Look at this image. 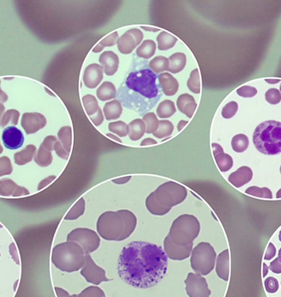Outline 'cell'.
Listing matches in <instances>:
<instances>
[{
  "instance_id": "8fae6325",
  "label": "cell",
  "mask_w": 281,
  "mask_h": 297,
  "mask_svg": "<svg viewBox=\"0 0 281 297\" xmlns=\"http://www.w3.org/2000/svg\"><path fill=\"white\" fill-rule=\"evenodd\" d=\"M81 275L86 279L87 282L95 285H99L101 282L110 281V279L106 276L105 270L98 266L89 253L85 254V263L83 266Z\"/></svg>"
},
{
  "instance_id": "74e56055",
  "label": "cell",
  "mask_w": 281,
  "mask_h": 297,
  "mask_svg": "<svg viewBox=\"0 0 281 297\" xmlns=\"http://www.w3.org/2000/svg\"><path fill=\"white\" fill-rule=\"evenodd\" d=\"M109 130L113 134H116L117 136L120 138H124L128 136L129 133L128 125L124 121H115V122L109 123Z\"/></svg>"
},
{
  "instance_id": "7402d4cb",
  "label": "cell",
  "mask_w": 281,
  "mask_h": 297,
  "mask_svg": "<svg viewBox=\"0 0 281 297\" xmlns=\"http://www.w3.org/2000/svg\"><path fill=\"white\" fill-rule=\"evenodd\" d=\"M216 272L218 278L228 281L230 276V253L228 249L218 254L216 260Z\"/></svg>"
},
{
  "instance_id": "603a6c76",
  "label": "cell",
  "mask_w": 281,
  "mask_h": 297,
  "mask_svg": "<svg viewBox=\"0 0 281 297\" xmlns=\"http://www.w3.org/2000/svg\"><path fill=\"white\" fill-rule=\"evenodd\" d=\"M103 113L107 120L119 119L122 114V105L120 100H113L107 102L103 107Z\"/></svg>"
},
{
  "instance_id": "1f68e13d",
  "label": "cell",
  "mask_w": 281,
  "mask_h": 297,
  "mask_svg": "<svg viewBox=\"0 0 281 297\" xmlns=\"http://www.w3.org/2000/svg\"><path fill=\"white\" fill-rule=\"evenodd\" d=\"M174 131V125L170 122L169 120H159V126H158V130L154 132L153 135L157 138H167L172 134Z\"/></svg>"
},
{
  "instance_id": "ba28073f",
  "label": "cell",
  "mask_w": 281,
  "mask_h": 297,
  "mask_svg": "<svg viewBox=\"0 0 281 297\" xmlns=\"http://www.w3.org/2000/svg\"><path fill=\"white\" fill-rule=\"evenodd\" d=\"M156 200L166 209H171L182 203L187 196L186 187L176 182H168L162 184L153 192Z\"/></svg>"
},
{
  "instance_id": "4fadbf2b",
  "label": "cell",
  "mask_w": 281,
  "mask_h": 297,
  "mask_svg": "<svg viewBox=\"0 0 281 297\" xmlns=\"http://www.w3.org/2000/svg\"><path fill=\"white\" fill-rule=\"evenodd\" d=\"M193 246H187V247H180L175 244L170 240L169 235H167L164 242V251H165L166 256L168 259L172 260H184L191 256Z\"/></svg>"
},
{
  "instance_id": "c3c4849f",
  "label": "cell",
  "mask_w": 281,
  "mask_h": 297,
  "mask_svg": "<svg viewBox=\"0 0 281 297\" xmlns=\"http://www.w3.org/2000/svg\"><path fill=\"white\" fill-rule=\"evenodd\" d=\"M276 254V248L274 247L273 243H269L267 249H266V253H265V256H264V260H272Z\"/></svg>"
},
{
  "instance_id": "cb8c5ba5",
  "label": "cell",
  "mask_w": 281,
  "mask_h": 297,
  "mask_svg": "<svg viewBox=\"0 0 281 297\" xmlns=\"http://www.w3.org/2000/svg\"><path fill=\"white\" fill-rule=\"evenodd\" d=\"M168 71L171 73H179L183 70L187 63V57L183 52H176L169 58Z\"/></svg>"
},
{
  "instance_id": "60d3db41",
  "label": "cell",
  "mask_w": 281,
  "mask_h": 297,
  "mask_svg": "<svg viewBox=\"0 0 281 297\" xmlns=\"http://www.w3.org/2000/svg\"><path fill=\"white\" fill-rule=\"evenodd\" d=\"M78 297H106L103 290L98 286H90L83 290Z\"/></svg>"
},
{
  "instance_id": "94428289",
  "label": "cell",
  "mask_w": 281,
  "mask_h": 297,
  "mask_svg": "<svg viewBox=\"0 0 281 297\" xmlns=\"http://www.w3.org/2000/svg\"><path fill=\"white\" fill-rule=\"evenodd\" d=\"M78 297V296H76V295H74V296H72V297Z\"/></svg>"
},
{
  "instance_id": "7c38bea8",
  "label": "cell",
  "mask_w": 281,
  "mask_h": 297,
  "mask_svg": "<svg viewBox=\"0 0 281 297\" xmlns=\"http://www.w3.org/2000/svg\"><path fill=\"white\" fill-rule=\"evenodd\" d=\"M144 34L139 29H131L124 33L117 41L118 50L122 54H130L143 41Z\"/></svg>"
},
{
  "instance_id": "5bb4252c",
  "label": "cell",
  "mask_w": 281,
  "mask_h": 297,
  "mask_svg": "<svg viewBox=\"0 0 281 297\" xmlns=\"http://www.w3.org/2000/svg\"><path fill=\"white\" fill-rule=\"evenodd\" d=\"M2 142L5 148L14 150L23 146L24 144V136L17 127L10 126L6 127L2 132Z\"/></svg>"
},
{
  "instance_id": "be15d7a7",
  "label": "cell",
  "mask_w": 281,
  "mask_h": 297,
  "mask_svg": "<svg viewBox=\"0 0 281 297\" xmlns=\"http://www.w3.org/2000/svg\"></svg>"
},
{
  "instance_id": "9a60e30c",
  "label": "cell",
  "mask_w": 281,
  "mask_h": 297,
  "mask_svg": "<svg viewBox=\"0 0 281 297\" xmlns=\"http://www.w3.org/2000/svg\"><path fill=\"white\" fill-rule=\"evenodd\" d=\"M83 82L88 88L98 87L103 79V67L99 64H90L83 73Z\"/></svg>"
},
{
  "instance_id": "ee69618b",
  "label": "cell",
  "mask_w": 281,
  "mask_h": 297,
  "mask_svg": "<svg viewBox=\"0 0 281 297\" xmlns=\"http://www.w3.org/2000/svg\"><path fill=\"white\" fill-rule=\"evenodd\" d=\"M236 93L238 96L244 98H251L257 94V89L252 86L244 85L236 89Z\"/></svg>"
},
{
  "instance_id": "bcb514c9",
  "label": "cell",
  "mask_w": 281,
  "mask_h": 297,
  "mask_svg": "<svg viewBox=\"0 0 281 297\" xmlns=\"http://www.w3.org/2000/svg\"><path fill=\"white\" fill-rule=\"evenodd\" d=\"M90 119L96 127H99L100 125H101L104 120V116H103V113L101 111V108L98 110L96 115L90 116Z\"/></svg>"
},
{
  "instance_id": "3957f363",
  "label": "cell",
  "mask_w": 281,
  "mask_h": 297,
  "mask_svg": "<svg viewBox=\"0 0 281 297\" xmlns=\"http://www.w3.org/2000/svg\"><path fill=\"white\" fill-rule=\"evenodd\" d=\"M199 231L200 223L197 217L189 214H183L174 220L168 235L176 245L187 247L194 244V241L198 237Z\"/></svg>"
},
{
  "instance_id": "4316f807",
  "label": "cell",
  "mask_w": 281,
  "mask_h": 297,
  "mask_svg": "<svg viewBox=\"0 0 281 297\" xmlns=\"http://www.w3.org/2000/svg\"><path fill=\"white\" fill-rule=\"evenodd\" d=\"M157 49V44L152 40H146L139 45L138 49L136 50V54L139 58H143L148 60L151 57H153Z\"/></svg>"
},
{
  "instance_id": "e575fe53",
  "label": "cell",
  "mask_w": 281,
  "mask_h": 297,
  "mask_svg": "<svg viewBox=\"0 0 281 297\" xmlns=\"http://www.w3.org/2000/svg\"><path fill=\"white\" fill-rule=\"evenodd\" d=\"M83 103L85 108L87 115L90 117L96 115L98 110L100 109L97 98L92 95H86L83 97Z\"/></svg>"
},
{
  "instance_id": "52a82bcc",
  "label": "cell",
  "mask_w": 281,
  "mask_h": 297,
  "mask_svg": "<svg viewBox=\"0 0 281 297\" xmlns=\"http://www.w3.org/2000/svg\"><path fill=\"white\" fill-rule=\"evenodd\" d=\"M97 230L102 239L120 242L124 231L123 218L118 211L104 212L98 217Z\"/></svg>"
},
{
  "instance_id": "83f0119b",
  "label": "cell",
  "mask_w": 281,
  "mask_h": 297,
  "mask_svg": "<svg viewBox=\"0 0 281 297\" xmlns=\"http://www.w3.org/2000/svg\"><path fill=\"white\" fill-rule=\"evenodd\" d=\"M146 206H147L148 212L155 215H165L170 212L169 209L163 207L161 204L156 200L154 193H150V195L146 199Z\"/></svg>"
},
{
  "instance_id": "f35d334b",
  "label": "cell",
  "mask_w": 281,
  "mask_h": 297,
  "mask_svg": "<svg viewBox=\"0 0 281 297\" xmlns=\"http://www.w3.org/2000/svg\"><path fill=\"white\" fill-rule=\"evenodd\" d=\"M246 194L255 196V197L262 198H266V199H271L273 198V193L271 192V190L268 189L267 187H258V186H250L245 191Z\"/></svg>"
},
{
  "instance_id": "d6986e66",
  "label": "cell",
  "mask_w": 281,
  "mask_h": 297,
  "mask_svg": "<svg viewBox=\"0 0 281 297\" xmlns=\"http://www.w3.org/2000/svg\"><path fill=\"white\" fill-rule=\"evenodd\" d=\"M177 108L181 113L187 116L188 119H191L195 115V110L197 108V103L194 97L189 94H182L178 97L176 101Z\"/></svg>"
},
{
  "instance_id": "f6af8a7d",
  "label": "cell",
  "mask_w": 281,
  "mask_h": 297,
  "mask_svg": "<svg viewBox=\"0 0 281 297\" xmlns=\"http://www.w3.org/2000/svg\"><path fill=\"white\" fill-rule=\"evenodd\" d=\"M265 289L268 293H275L279 290V282L276 279H274L273 277H270L265 280Z\"/></svg>"
},
{
  "instance_id": "d4e9b609",
  "label": "cell",
  "mask_w": 281,
  "mask_h": 297,
  "mask_svg": "<svg viewBox=\"0 0 281 297\" xmlns=\"http://www.w3.org/2000/svg\"><path fill=\"white\" fill-rule=\"evenodd\" d=\"M129 133L128 136L132 141H137L142 138L146 133V125L143 119H136L129 123Z\"/></svg>"
},
{
  "instance_id": "ffe728a7",
  "label": "cell",
  "mask_w": 281,
  "mask_h": 297,
  "mask_svg": "<svg viewBox=\"0 0 281 297\" xmlns=\"http://www.w3.org/2000/svg\"><path fill=\"white\" fill-rule=\"evenodd\" d=\"M158 80L165 96L172 97L177 93L179 89V82L170 73H162L158 76Z\"/></svg>"
},
{
  "instance_id": "4dcf8cb0",
  "label": "cell",
  "mask_w": 281,
  "mask_h": 297,
  "mask_svg": "<svg viewBox=\"0 0 281 297\" xmlns=\"http://www.w3.org/2000/svg\"><path fill=\"white\" fill-rule=\"evenodd\" d=\"M176 112V105L172 100H165L158 105L157 114L161 119H167L175 115Z\"/></svg>"
},
{
  "instance_id": "6125c7cd",
  "label": "cell",
  "mask_w": 281,
  "mask_h": 297,
  "mask_svg": "<svg viewBox=\"0 0 281 297\" xmlns=\"http://www.w3.org/2000/svg\"><path fill=\"white\" fill-rule=\"evenodd\" d=\"M280 89H281V88H280Z\"/></svg>"
},
{
  "instance_id": "2e32d148",
  "label": "cell",
  "mask_w": 281,
  "mask_h": 297,
  "mask_svg": "<svg viewBox=\"0 0 281 297\" xmlns=\"http://www.w3.org/2000/svg\"><path fill=\"white\" fill-rule=\"evenodd\" d=\"M99 63L103 67V71L107 76H113L118 70L120 60L116 53L112 51H106L99 57Z\"/></svg>"
},
{
  "instance_id": "7a4b0ae2",
  "label": "cell",
  "mask_w": 281,
  "mask_h": 297,
  "mask_svg": "<svg viewBox=\"0 0 281 297\" xmlns=\"http://www.w3.org/2000/svg\"><path fill=\"white\" fill-rule=\"evenodd\" d=\"M253 143L264 155L274 156L281 153V122L266 120L261 123L253 134Z\"/></svg>"
},
{
  "instance_id": "30bf717a",
  "label": "cell",
  "mask_w": 281,
  "mask_h": 297,
  "mask_svg": "<svg viewBox=\"0 0 281 297\" xmlns=\"http://www.w3.org/2000/svg\"><path fill=\"white\" fill-rule=\"evenodd\" d=\"M186 292L189 297H210L211 290L203 276L190 272L185 280Z\"/></svg>"
},
{
  "instance_id": "91938a15",
  "label": "cell",
  "mask_w": 281,
  "mask_h": 297,
  "mask_svg": "<svg viewBox=\"0 0 281 297\" xmlns=\"http://www.w3.org/2000/svg\"><path fill=\"white\" fill-rule=\"evenodd\" d=\"M279 239H280V241L281 242V231H280V234H279Z\"/></svg>"
},
{
  "instance_id": "ac0fdd59",
  "label": "cell",
  "mask_w": 281,
  "mask_h": 297,
  "mask_svg": "<svg viewBox=\"0 0 281 297\" xmlns=\"http://www.w3.org/2000/svg\"><path fill=\"white\" fill-rule=\"evenodd\" d=\"M253 177V171L247 166L240 167L237 170L231 173L228 177V181L232 186L240 188L250 182Z\"/></svg>"
},
{
  "instance_id": "11a10c76",
  "label": "cell",
  "mask_w": 281,
  "mask_h": 297,
  "mask_svg": "<svg viewBox=\"0 0 281 297\" xmlns=\"http://www.w3.org/2000/svg\"><path fill=\"white\" fill-rule=\"evenodd\" d=\"M268 272V267L266 264H263V277H266Z\"/></svg>"
},
{
  "instance_id": "e0dca14e",
  "label": "cell",
  "mask_w": 281,
  "mask_h": 297,
  "mask_svg": "<svg viewBox=\"0 0 281 297\" xmlns=\"http://www.w3.org/2000/svg\"><path fill=\"white\" fill-rule=\"evenodd\" d=\"M214 159L217 164V167L221 172H227L233 167V159L231 156L224 152L222 146L218 144H212Z\"/></svg>"
},
{
  "instance_id": "6da1fadb",
  "label": "cell",
  "mask_w": 281,
  "mask_h": 297,
  "mask_svg": "<svg viewBox=\"0 0 281 297\" xmlns=\"http://www.w3.org/2000/svg\"><path fill=\"white\" fill-rule=\"evenodd\" d=\"M168 257L161 247L146 242H132L120 252L118 275L128 285L137 289L156 286L165 278Z\"/></svg>"
},
{
  "instance_id": "681fc988",
  "label": "cell",
  "mask_w": 281,
  "mask_h": 297,
  "mask_svg": "<svg viewBox=\"0 0 281 297\" xmlns=\"http://www.w3.org/2000/svg\"><path fill=\"white\" fill-rule=\"evenodd\" d=\"M131 179V176H125V177H121V178L115 179V180H113L112 182H114L115 184L122 185V184L128 183Z\"/></svg>"
},
{
  "instance_id": "9c48e42d",
  "label": "cell",
  "mask_w": 281,
  "mask_h": 297,
  "mask_svg": "<svg viewBox=\"0 0 281 297\" xmlns=\"http://www.w3.org/2000/svg\"><path fill=\"white\" fill-rule=\"evenodd\" d=\"M69 240L78 242L82 247L85 254H90L98 250L101 244L100 236L97 232L90 229H77L68 236Z\"/></svg>"
},
{
  "instance_id": "d590c367",
  "label": "cell",
  "mask_w": 281,
  "mask_h": 297,
  "mask_svg": "<svg viewBox=\"0 0 281 297\" xmlns=\"http://www.w3.org/2000/svg\"><path fill=\"white\" fill-rule=\"evenodd\" d=\"M119 40V33L118 32H113L110 33L108 36L103 38L99 43H98L95 48H94L93 52H100L103 50L105 47H113L115 45L117 44V41Z\"/></svg>"
},
{
  "instance_id": "836d02e7",
  "label": "cell",
  "mask_w": 281,
  "mask_h": 297,
  "mask_svg": "<svg viewBox=\"0 0 281 297\" xmlns=\"http://www.w3.org/2000/svg\"><path fill=\"white\" fill-rule=\"evenodd\" d=\"M187 85L188 89L193 93H200L201 84H200V76H199L198 69H195L192 71L189 78L187 80Z\"/></svg>"
},
{
  "instance_id": "5b68a950",
  "label": "cell",
  "mask_w": 281,
  "mask_h": 297,
  "mask_svg": "<svg viewBox=\"0 0 281 297\" xmlns=\"http://www.w3.org/2000/svg\"><path fill=\"white\" fill-rule=\"evenodd\" d=\"M216 260V252L208 242H200L192 250L190 264L192 269L197 274L208 275L214 270Z\"/></svg>"
},
{
  "instance_id": "484cf974",
  "label": "cell",
  "mask_w": 281,
  "mask_h": 297,
  "mask_svg": "<svg viewBox=\"0 0 281 297\" xmlns=\"http://www.w3.org/2000/svg\"><path fill=\"white\" fill-rule=\"evenodd\" d=\"M116 88L111 82H104L101 83L97 90V96L101 101L112 100L116 97Z\"/></svg>"
},
{
  "instance_id": "f546056e",
  "label": "cell",
  "mask_w": 281,
  "mask_h": 297,
  "mask_svg": "<svg viewBox=\"0 0 281 297\" xmlns=\"http://www.w3.org/2000/svg\"><path fill=\"white\" fill-rule=\"evenodd\" d=\"M149 67L155 74H160L165 71H168L169 67V59L165 56L155 57L153 60H150Z\"/></svg>"
},
{
  "instance_id": "277c9868",
  "label": "cell",
  "mask_w": 281,
  "mask_h": 297,
  "mask_svg": "<svg viewBox=\"0 0 281 297\" xmlns=\"http://www.w3.org/2000/svg\"><path fill=\"white\" fill-rule=\"evenodd\" d=\"M54 263L62 271L71 272L82 268L85 263V253L82 247L69 242L60 247V253H56Z\"/></svg>"
},
{
  "instance_id": "7bdbcfd3",
  "label": "cell",
  "mask_w": 281,
  "mask_h": 297,
  "mask_svg": "<svg viewBox=\"0 0 281 297\" xmlns=\"http://www.w3.org/2000/svg\"><path fill=\"white\" fill-rule=\"evenodd\" d=\"M266 100L271 105H277L281 101V93L277 89H269L265 94Z\"/></svg>"
},
{
  "instance_id": "f5cc1de1",
  "label": "cell",
  "mask_w": 281,
  "mask_h": 297,
  "mask_svg": "<svg viewBox=\"0 0 281 297\" xmlns=\"http://www.w3.org/2000/svg\"><path fill=\"white\" fill-rule=\"evenodd\" d=\"M107 137H108V138H111V139H113V140H115V141L118 142V143H120V144L122 143V141L120 140V138H119V137H117V136H116L115 134L108 133L107 134Z\"/></svg>"
},
{
  "instance_id": "44dd1931",
  "label": "cell",
  "mask_w": 281,
  "mask_h": 297,
  "mask_svg": "<svg viewBox=\"0 0 281 297\" xmlns=\"http://www.w3.org/2000/svg\"><path fill=\"white\" fill-rule=\"evenodd\" d=\"M120 215L122 216L124 222V231L122 236L120 238V242L128 239L133 232L137 226V217L134 213L128 210H120L118 211Z\"/></svg>"
},
{
  "instance_id": "9f6ffc18",
  "label": "cell",
  "mask_w": 281,
  "mask_h": 297,
  "mask_svg": "<svg viewBox=\"0 0 281 297\" xmlns=\"http://www.w3.org/2000/svg\"><path fill=\"white\" fill-rule=\"evenodd\" d=\"M141 28L145 30H147V31H152V32H157L159 30L158 29H150V28H147V27H141Z\"/></svg>"
},
{
  "instance_id": "816d5d0a",
  "label": "cell",
  "mask_w": 281,
  "mask_h": 297,
  "mask_svg": "<svg viewBox=\"0 0 281 297\" xmlns=\"http://www.w3.org/2000/svg\"><path fill=\"white\" fill-rule=\"evenodd\" d=\"M187 123H188V121H187V120H183V119L180 120L179 123H178V125H177V129H178V131L181 132V131L182 130L184 127H185V126H187Z\"/></svg>"
},
{
  "instance_id": "ab89813d",
  "label": "cell",
  "mask_w": 281,
  "mask_h": 297,
  "mask_svg": "<svg viewBox=\"0 0 281 297\" xmlns=\"http://www.w3.org/2000/svg\"><path fill=\"white\" fill-rule=\"evenodd\" d=\"M84 209H85V202L83 198H80L79 202L75 204V206L73 207V209H71V212L68 214L67 219H76L79 216L83 214L84 212Z\"/></svg>"
},
{
  "instance_id": "f907efd6",
  "label": "cell",
  "mask_w": 281,
  "mask_h": 297,
  "mask_svg": "<svg viewBox=\"0 0 281 297\" xmlns=\"http://www.w3.org/2000/svg\"><path fill=\"white\" fill-rule=\"evenodd\" d=\"M157 144H158V142L156 141L155 139L148 138H145V139L141 142L140 145H141V146H149V145H157Z\"/></svg>"
},
{
  "instance_id": "8992f818",
  "label": "cell",
  "mask_w": 281,
  "mask_h": 297,
  "mask_svg": "<svg viewBox=\"0 0 281 297\" xmlns=\"http://www.w3.org/2000/svg\"><path fill=\"white\" fill-rule=\"evenodd\" d=\"M156 82L157 77L153 71L145 69L142 71L131 72L127 78L126 84L128 88L146 98H154L158 94Z\"/></svg>"
},
{
  "instance_id": "6f0895ef",
  "label": "cell",
  "mask_w": 281,
  "mask_h": 297,
  "mask_svg": "<svg viewBox=\"0 0 281 297\" xmlns=\"http://www.w3.org/2000/svg\"><path fill=\"white\" fill-rule=\"evenodd\" d=\"M276 197H277V198H281V189L278 191L277 194H276Z\"/></svg>"
},
{
  "instance_id": "d6a6232c",
  "label": "cell",
  "mask_w": 281,
  "mask_h": 297,
  "mask_svg": "<svg viewBox=\"0 0 281 297\" xmlns=\"http://www.w3.org/2000/svg\"><path fill=\"white\" fill-rule=\"evenodd\" d=\"M249 145V141L246 135L244 134H237L234 136L231 140V147L233 150L237 153H242L247 149Z\"/></svg>"
},
{
  "instance_id": "b9f144b4",
  "label": "cell",
  "mask_w": 281,
  "mask_h": 297,
  "mask_svg": "<svg viewBox=\"0 0 281 297\" xmlns=\"http://www.w3.org/2000/svg\"><path fill=\"white\" fill-rule=\"evenodd\" d=\"M237 110H238V104L236 101H230L222 109V116L225 119H231L236 115Z\"/></svg>"
},
{
  "instance_id": "db71d44e",
  "label": "cell",
  "mask_w": 281,
  "mask_h": 297,
  "mask_svg": "<svg viewBox=\"0 0 281 297\" xmlns=\"http://www.w3.org/2000/svg\"><path fill=\"white\" fill-rule=\"evenodd\" d=\"M266 82H268L270 84H274L281 82V79H266Z\"/></svg>"
},
{
  "instance_id": "8d00e7d4",
  "label": "cell",
  "mask_w": 281,
  "mask_h": 297,
  "mask_svg": "<svg viewBox=\"0 0 281 297\" xmlns=\"http://www.w3.org/2000/svg\"><path fill=\"white\" fill-rule=\"evenodd\" d=\"M143 121L146 125V133L153 134L158 130L159 120L154 113H147V115H145L143 117Z\"/></svg>"
},
{
  "instance_id": "f1b7e54d",
  "label": "cell",
  "mask_w": 281,
  "mask_h": 297,
  "mask_svg": "<svg viewBox=\"0 0 281 297\" xmlns=\"http://www.w3.org/2000/svg\"><path fill=\"white\" fill-rule=\"evenodd\" d=\"M157 42H158V49L160 51H166L172 49L177 42V39L168 32L162 31L157 37Z\"/></svg>"
},
{
  "instance_id": "7dc6e473",
  "label": "cell",
  "mask_w": 281,
  "mask_h": 297,
  "mask_svg": "<svg viewBox=\"0 0 281 297\" xmlns=\"http://www.w3.org/2000/svg\"><path fill=\"white\" fill-rule=\"evenodd\" d=\"M269 269L273 271L274 273L276 274H281V261L279 258H276L275 260L270 264Z\"/></svg>"
},
{
  "instance_id": "680465c9",
  "label": "cell",
  "mask_w": 281,
  "mask_h": 297,
  "mask_svg": "<svg viewBox=\"0 0 281 297\" xmlns=\"http://www.w3.org/2000/svg\"><path fill=\"white\" fill-rule=\"evenodd\" d=\"M278 258H279V259H280V260H281V250L279 251V257H278Z\"/></svg>"
}]
</instances>
